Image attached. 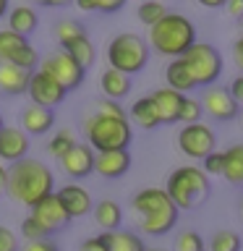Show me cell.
<instances>
[{
	"label": "cell",
	"instance_id": "b9f144b4",
	"mask_svg": "<svg viewBox=\"0 0 243 251\" xmlns=\"http://www.w3.org/2000/svg\"><path fill=\"white\" fill-rule=\"evenodd\" d=\"M227 92H230V97L238 102V107H241V105H243V74L233 78V81H230V89H227Z\"/></svg>",
	"mask_w": 243,
	"mask_h": 251
},
{
	"label": "cell",
	"instance_id": "d4e9b609",
	"mask_svg": "<svg viewBox=\"0 0 243 251\" xmlns=\"http://www.w3.org/2000/svg\"><path fill=\"white\" fill-rule=\"evenodd\" d=\"M222 178L233 186H243V144H233L222 152Z\"/></svg>",
	"mask_w": 243,
	"mask_h": 251
},
{
	"label": "cell",
	"instance_id": "7bdbcfd3",
	"mask_svg": "<svg viewBox=\"0 0 243 251\" xmlns=\"http://www.w3.org/2000/svg\"><path fill=\"white\" fill-rule=\"evenodd\" d=\"M233 60H235V66L241 68V74H243V37H238L233 42Z\"/></svg>",
	"mask_w": 243,
	"mask_h": 251
},
{
	"label": "cell",
	"instance_id": "52a82bcc",
	"mask_svg": "<svg viewBox=\"0 0 243 251\" xmlns=\"http://www.w3.org/2000/svg\"><path fill=\"white\" fill-rule=\"evenodd\" d=\"M183 66L188 68L196 86H215V81L222 76V55L217 52L215 45L209 42H196L188 47V52L183 55Z\"/></svg>",
	"mask_w": 243,
	"mask_h": 251
},
{
	"label": "cell",
	"instance_id": "83f0119b",
	"mask_svg": "<svg viewBox=\"0 0 243 251\" xmlns=\"http://www.w3.org/2000/svg\"><path fill=\"white\" fill-rule=\"evenodd\" d=\"M110 251H144V241L131 230H113V233H102Z\"/></svg>",
	"mask_w": 243,
	"mask_h": 251
},
{
	"label": "cell",
	"instance_id": "277c9868",
	"mask_svg": "<svg viewBox=\"0 0 243 251\" xmlns=\"http://www.w3.org/2000/svg\"><path fill=\"white\" fill-rule=\"evenodd\" d=\"M84 136L86 144L92 147V152L105 154V152H121V149H128L133 131L128 118H107L94 113L84 121Z\"/></svg>",
	"mask_w": 243,
	"mask_h": 251
},
{
	"label": "cell",
	"instance_id": "9a60e30c",
	"mask_svg": "<svg viewBox=\"0 0 243 251\" xmlns=\"http://www.w3.org/2000/svg\"><path fill=\"white\" fill-rule=\"evenodd\" d=\"M60 168L71 178H86L94 173V152L89 144H76L60 157Z\"/></svg>",
	"mask_w": 243,
	"mask_h": 251
},
{
	"label": "cell",
	"instance_id": "ac0fdd59",
	"mask_svg": "<svg viewBox=\"0 0 243 251\" xmlns=\"http://www.w3.org/2000/svg\"><path fill=\"white\" fill-rule=\"evenodd\" d=\"M21 131L26 136H42L55 126V110L39 107V105H26L21 110Z\"/></svg>",
	"mask_w": 243,
	"mask_h": 251
},
{
	"label": "cell",
	"instance_id": "d590c367",
	"mask_svg": "<svg viewBox=\"0 0 243 251\" xmlns=\"http://www.w3.org/2000/svg\"><path fill=\"white\" fill-rule=\"evenodd\" d=\"M21 235H24L26 241H42V238H50V233H47L45 227L39 225L31 215L21 220Z\"/></svg>",
	"mask_w": 243,
	"mask_h": 251
},
{
	"label": "cell",
	"instance_id": "ee69618b",
	"mask_svg": "<svg viewBox=\"0 0 243 251\" xmlns=\"http://www.w3.org/2000/svg\"><path fill=\"white\" fill-rule=\"evenodd\" d=\"M225 8L230 11V16H238V19H243V0H230V3H225Z\"/></svg>",
	"mask_w": 243,
	"mask_h": 251
},
{
	"label": "cell",
	"instance_id": "f546056e",
	"mask_svg": "<svg viewBox=\"0 0 243 251\" xmlns=\"http://www.w3.org/2000/svg\"><path fill=\"white\" fill-rule=\"evenodd\" d=\"M165 13H168V8H165V3H160V0H146V3H141L136 8V16L144 26H154Z\"/></svg>",
	"mask_w": 243,
	"mask_h": 251
},
{
	"label": "cell",
	"instance_id": "8992f818",
	"mask_svg": "<svg viewBox=\"0 0 243 251\" xmlns=\"http://www.w3.org/2000/svg\"><path fill=\"white\" fill-rule=\"evenodd\" d=\"M107 63L110 68L118 71V74L133 76L139 71H144V66L149 63V45L144 37L133 34V31H123V34H115L107 45Z\"/></svg>",
	"mask_w": 243,
	"mask_h": 251
},
{
	"label": "cell",
	"instance_id": "5bb4252c",
	"mask_svg": "<svg viewBox=\"0 0 243 251\" xmlns=\"http://www.w3.org/2000/svg\"><path fill=\"white\" fill-rule=\"evenodd\" d=\"M55 196H58L60 207L66 209V215H68L71 220H73V217H86V215L94 209V201H92L89 191H86V188H81V186H76V183L60 186L58 191H55Z\"/></svg>",
	"mask_w": 243,
	"mask_h": 251
},
{
	"label": "cell",
	"instance_id": "7a4b0ae2",
	"mask_svg": "<svg viewBox=\"0 0 243 251\" xmlns=\"http://www.w3.org/2000/svg\"><path fill=\"white\" fill-rule=\"evenodd\" d=\"M131 209L139 220V230L146 235H165L178 223V207L170 201L165 188H141L133 194Z\"/></svg>",
	"mask_w": 243,
	"mask_h": 251
},
{
	"label": "cell",
	"instance_id": "9c48e42d",
	"mask_svg": "<svg viewBox=\"0 0 243 251\" xmlns=\"http://www.w3.org/2000/svg\"><path fill=\"white\" fill-rule=\"evenodd\" d=\"M39 71L47 74L50 78H55V81H58L66 92L78 89L81 81H84V74H86V71L78 66V63L71 58L68 52H63V50L47 55L45 60H39Z\"/></svg>",
	"mask_w": 243,
	"mask_h": 251
},
{
	"label": "cell",
	"instance_id": "816d5d0a",
	"mask_svg": "<svg viewBox=\"0 0 243 251\" xmlns=\"http://www.w3.org/2000/svg\"><path fill=\"white\" fill-rule=\"evenodd\" d=\"M144 251H165V249H144Z\"/></svg>",
	"mask_w": 243,
	"mask_h": 251
},
{
	"label": "cell",
	"instance_id": "4316f807",
	"mask_svg": "<svg viewBox=\"0 0 243 251\" xmlns=\"http://www.w3.org/2000/svg\"><path fill=\"white\" fill-rule=\"evenodd\" d=\"M29 76L26 71L16 68V66H0V92L3 94H24L29 86Z\"/></svg>",
	"mask_w": 243,
	"mask_h": 251
},
{
	"label": "cell",
	"instance_id": "f1b7e54d",
	"mask_svg": "<svg viewBox=\"0 0 243 251\" xmlns=\"http://www.w3.org/2000/svg\"><path fill=\"white\" fill-rule=\"evenodd\" d=\"M241 246H243L241 235L233 230H217L209 238V251H241Z\"/></svg>",
	"mask_w": 243,
	"mask_h": 251
},
{
	"label": "cell",
	"instance_id": "7402d4cb",
	"mask_svg": "<svg viewBox=\"0 0 243 251\" xmlns=\"http://www.w3.org/2000/svg\"><path fill=\"white\" fill-rule=\"evenodd\" d=\"M165 81H168V89L183 94V97L191 89H196L194 78H191V74H188V68L183 66V60H180V58L168 63V68H165Z\"/></svg>",
	"mask_w": 243,
	"mask_h": 251
},
{
	"label": "cell",
	"instance_id": "4fadbf2b",
	"mask_svg": "<svg viewBox=\"0 0 243 251\" xmlns=\"http://www.w3.org/2000/svg\"><path fill=\"white\" fill-rule=\"evenodd\" d=\"M31 217H34L50 235L58 233V230H63V227L71 223V217L66 215V209L60 207V201H58V196H55V191L47 194L45 199H39L34 207H31Z\"/></svg>",
	"mask_w": 243,
	"mask_h": 251
},
{
	"label": "cell",
	"instance_id": "681fc988",
	"mask_svg": "<svg viewBox=\"0 0 243 251\" xmlns=\"http://www.w3.org/2000/svg\"><path fill=\"white\" fill-rule=\"evenodd\" d=\"M5 128V123H3V115H0V131H3Z\"/></svg>",
	"mask_w": 243,
	"mask_h": 251
},
{
	"label": "cell",
	"instance_id": "836d02e7",
	"mask_svg": "<svg viewBox=\"0 0 243 251\" xmlns=\"http://www.w3.org/2000/svg\"><path fill=\"white\" fill-rule=\"evenodd\" d=\"M172 251H207V246H204V238L196 230H183V233H178L175 243H172Z\"/></svg>",
	"mask_w": 243,
	"mask_h": 251
},
{
	"label": "cell",
	"instance_id": "bcb514c9",
	"mask_svg": "<svg viewBox=\"0 0 243 251\" xmlns=\"http://www.w3.org/2000/svg\"><path fill=\"white\" fill-rule=\"evenodd\" d=\"M199 3L207 8H225V0H199Z\"/></svg>",
	"mask_w": 243,
	"mask_h": 251
},
{
	"label": "cell",
	"instance_id": "8d00e7d4",
	"mask_svg": "<svg viewBox=\"0 0 243 251\" xmlns=\"http://www.w3.org/2000/svg\"><path fill=\"white\" fill-rule=\"evenodd\" d=\"M204 165H201V170L207 173V176H222V152H212V154H207L201 160Z\"/></svg>",
	"mask_w": 243,
	"mask_h": 251
},
{
	"label": "cell",
	"instance_id": "74e56055",
	"mask_svg": "<svg viewBox=\"0 0 243 251\" xmlns=\"http://www.w3.org/2000/svg\"><path fill=\"white\" fill-rule=\"evenodd\" d=\"M97 113L99 115H107V118H125V110L118 105V102H113V100L97 102Z\"/></svg>",
	"mask_w": 243,
	"mask_h": 251
},
{
	"label": "cell",
	"instance_id": "4dcf8cb0",
	"mask_svg": "<svg viewBox=\"0 0 243 251\" xmlns=\"http://www.w3.org/2000/svg\"><path fill=\"white\" fill-rule=\"evenodd\" d=\"M76 144V139H73V133H71L68 128H60L58 133H55V136L47 141V154L50 157H55V160H60L63 154L68 152L71 147Z\"/></svg>",
	"mask_w": 243,
	"mask_h": 251
},
{
	"label": "cell",
	"instance_id": "1f68e13d",
	"mask_svg": "<svg viewBox=\"0 0 243 251\" xmlns=\"http://www.w3.org/2000/svg\"><path fill=\"white\" fill-rule=\"evenodd\" d=\"M81 34H86V29H84L81 21L66 19V21H58V24H55V39L60 42V47L66 45V42H71V39L81 37Z\"/></svg>",
	"mask_w": 243,
	"mask_h": 251
},
{
	"label": "cell",
	"instance_id": "5b68a950",
	"mask_svg": "<svg viewBox=\"0 0 243 251\" xmlns=\"http://www.w3.org/2000/svg\"><path fill=\"white\" fill-rule=\"evenodd\" d=\"M165 194L170 196V201L180 209H194L204 204L212 194L209 186V176L201 168H175L168 176V186H165Z\"/></svg>",
	"mask_w": 243,
	"mask_h": 251
},
{
	"label": "cell",
	"instance_id": "484cf974",
	"mask_svg": "<svg viewBox=\"0 0 243 251\" xmlns=\"http://www.w3.org/2000/svg\"><path fill=\"white\" fill-rule=\"evenodd\" d=\"M60 50L68 52L71 58H73L84 71L89 68V66H94V60H97V50H94L92 39L86 37V34H81V37H76V39H71V42H66V45L60 47Z\"/></svg>",
	"mask_w": 243,
	"mask_h": 251
},
{
	"label": "cell",
	"instance_id": "2e32d148",
	"mask_svg": "<svg viewBox=\"0 0 243 251\" xmlns=\"http://www.w3.org/2000/svg\"><path fill=\"white\" fill-rule=\"evenodd\" d=\"M24 157H29V136L16 126H5L0 131V162L16 165Z\"/></svg>",
	"mask_w": 243,
	"mask_h": 251
},
{
	"label": "cell",
	"instance_id": "30bf717a",
	"mask_svg": "<svg viewBox=\"0 0 243 251\" xmlns=\"http://www.w3.org/2000/svg\"><path fill=\"white\" fill-rule=\"evenodd\" d=\"M215 147H217L215 131L204 123H191L178 131V149L188 160H204L207 154L215 152Z\"/></svg>",
	"mask_w": 243,
	"mask_h": 251
},
{
	"label": "cell",
	"instance_id": "7dc6e473",
	"mask_svg": "<svg viewBox=\"0 0 243 251\" xmlns=\"http://www.w3.org/2000/svg\"><path fill=\"white\" fill-rule=\"evenodd\" d=\"M42 5H66V0H42Z\"/></svg>",
	"mask_w": 243,
	"mask_h": 251
},
{
	"label": "cell",
	"instance_id": "603a6c76",
	"mask_svg": "<svg viewBox=\"0 0 243 251\" xmlns=\"http://www.w3.org/2000/svg\"><path fill=\"white\" fill-rule=\"evenodd\" d=\"M125 118H131V121L136 123L139 128H144V131H154L157 126H160V118H157L152 97H139L131 105V110H128V115H125Z\"/></svg>",
	"mask_w": 243,
	"mask_h": 251
},
{
	"label": "cell",
	"instance_id": "ffe728a7",
	"mask_svg": "<svg viewBox=\"0 0 243 251\" xmlns=\"http://www.w3.org/2000/svg\"><path fill=\"white\" fill-rule=\"evenodd\" d=\"M99 86H102L105 100L121 102L123 97H128V92H131V78L125 74H118V71H113V68H105L102 76H99Z\"/></svg>",
	"mask_w": 243,
	"mask_h": 251
},
{
	"label": "cell",
	"instance_id": "6da1fadb",
	"mask_svg": "<svg viewBox=\"0 0 243 251\" xmlns=\"http://www.w3.org/2000/svg\"><path fill=\"white\" fill-rule=\"evenodd\" d=\"M55 188V176L42 160L37 157H24L16 165L8 168V188L5 194L13 201L24 204V207H34L39 199L52 194Z\"/></svg>",
	"mask_w": 243,
	"mask_h": 251
},
{
	"label": "cell",
	"instance_id": "7c38bea8",
	"mask_svg": "<svg viewBox=\"0 0 243 251\" xmlns=\"http://www.w3.org/2000/svg\"><path fill=\"white\" fill-rule=\"evenodd\" d=\"M26 94L31 97V105H39V107H47L52 110L55 105H60L63 100H66V89L55 81V78H50L47 74H42V71H34V74L29 76V86H26Z\"/></svg>",
	"mask_w": 243,
	"mask_h": 251
},
{
	"label": "cell",
	"instance_id": "ab89813d",
	"mask_svg": "<svg viewBox=\"0 0 243 251\" xmlns=\"http://www.w3.org/2000/svg\"><path fill=\"white\" fill-rule=\"evenodd\" d=\"M19 251H60L58 243L50 241V238H42V241H26V246L19 249Z\"/></svg>",
	"mask_w": 243,
	"mask_h": 251
},
{
	"label": "cell",
	"instance_id": "e0dca14e",
	"mask_svg": "<svg viewBox=\"0 0 243 251\" xmlns=\"http://www.w3.org/2000/svg\"><path fill=\"white\" fill-rule=\"evenodd\" d=\"M128 170H131V154H128V149L94 154V173L102 176V178L115 180V178H123Z\"/></svg>",
	"mask_w": 243,
	"mask_h": 251
},
{
	"label": "cell",
	"instance_id": "f35d334b",
	"mask_svg": "<svg viewBox=\"0 0 243 251\" xmlns=\"http://www.w3.org/2000/svg\"><path fill=\"white\" fill-rule=\"evenodd\" d=\"M19 238L13 230H8L5 225H0V251H19Z\"/></svg>",
	"mask_w": 243,
	"mask_h": 251
},
{
	"label": "cell",
	"instance_id": "8fae6325",
	"mask_svg": "<svg viewBox=\"0 0 243 251\" xmlns=\"http://www.w3.org/2000/svg\"><path fill=\"white\" fill-rule=\"evenodd\" d=\"M199 105L212 121H219V123H227V121H233L235 115H241L238 102L230 97V92H227L225 86H217V84L207 86V89L201 92Z\"/></svg>",
	"mask_w": 243,
	"mask_h": 251
},
{
	"label": "cell",
	"instance_id": "d6a6232c",
	"mask_svg": "<svg viewBox=\"0 0 243 251\" xmlns=\"http://www.w3.org/2000/svg\"><path fill=\"white\" fill-rule=\"evenodd\" d=\"M201 115H204V110L199 105V100H194V97H183V102H180V113H178V121L180 123H186V126H191V123H201Z\"/></svg>",
	"mask_w": 243,
	"mask_h": 251
},
{
	"label": "cell",
	"instance_id": "f907efd6",
	"mask_svg": "<svg viewBox=\"0 0 243 251\" xmlns=\"http://www.w3.org/2000/svg\"><path fill=\"white\" fill-rule=\"evenodd\" d=\"M241 220H243V196H241Z\"/></svg>",
	"mask_w": 243,
	"mask_h": 251
},
{
	"label": "cell",
	"instance_id": "cb8c5ba5",
	"mask_svg": "<svg viewBox=\"0 0 243 251\" xmlns=\"http://www.w3.org/2000/svg\"><path fill=\"white\" fill-rule=\"evenodd\" d=\"M37 11L34 8H29V5H16L8 11V29L16 31V34H21V37H29L31 31L37 29Z\"/></svg>",
	"mask_w": 243,
	"mask_h": 251
},
{
	"label": "cell",
	"instance_id": "c3c4849f",
	"mask_svg": "<svg viewBox=\"0 0 243 251\" xmlns=\"http://www.w3.org/2000/svg\"><path fill=\"white\" fill-rule=\"evenodd\" d=\"M5 13H8V3H5V0H0V19H3Z\"/></svg>",
	"mask_w": 243,
	"mask_h": 251
},
{
	"label": "cell",
	"instance_id": "db71d44e",
	"mask_svg": "<svg viewBox=\"0 0 243 251\" xmlns=\"http://www.w3.org/2000/svg\"><path fill=\"white\" fill-rule=\"evenodd\" d=\"M241 121H243V110H241Z\"/></svg>",
	"mask_w": 243,
	"mask_h": 251
},
{
	"label": "cell",
	"instance_id": "f6af8a7d",
	"mask_svg": "<svg viewBox=\"0 0 243 251\" xmlns=\"http://www.w3.org/2000/svg\"><path fill=\"white\" fill-rule=\"evenodd\" d=\"M5 188H8V168L0 162V194H5Z\"/></svg>",
	"mask_w": 243,
	"mask_h": 251
},
{
	"label": "cell",
	"instance_id": "e575fe53",
	"mask_svg": "<svg viewBox=\"0 0 243 251\" xmlns=\"http://www.w3.org/2000/svg\"><path fill=\"white\" fill-rule=\"evenodd\" d=\"M125 5V0H78L81 11H97V13H115Z\"/></svg>",
	"mask_w": 243,
	"mask_h": 251
},
{
	"label": "cell",
	"instance_id": "ba28073f",
	"mask_svg": "<svg viewBox=\"0 0 243 251\" xmlns=\"http://www.w3.org/2000/svg\"><path fill=\"white\" fill-rule=\"evenodd\" d=\"M0 66H16L26 74H34L39 66V55L26 37L11 29H0Z\"/></svg>",
	"mask_w": 243,
	"mask_h": 251
},
{
	"label": "cell",
	"instance_id": "d6986e66",
	"mask_svg": "<svg viewBox=\"0 0 243 251\" xmlns=\"http://www.w3.org/2000/svg\"><path fill=\"white\" fill-rule=\"evenodd\" d=\"M154 102V110H157V118H160V126L162 123H178V113H180V102H183V94L168 89V86H162V89H157L149 94Z\"/></svg>",
	"mask_w": 243,
	"mask_h": 251
},
{
	"label": "cell",
	"instance_id": "f5cc1de1",
	"mask_svg": "<svg viewBox=\"0 0 243 251\" xmlns=\"http://www.w3.org/2000/svg\"><path fill=\"white\" fill-rule=\"evenodd\" d=\"M241 31H243V19H241ZM241 37H243V34H241Z\"/></svg>",
	"mask_w": 243,
	"mask_h": 251
},
{
	"label": "cell",
	"instance_id": "44dd1931",
	"mask_svg": "<svg viewBox=\"0 0 243 251\" xmlns=\"http://www.w3.org/2000/svg\"><path fill=\"white\" fill-rule=\"evenodd\" d=\"M94 220H97V225L102 227L105 233H113L121 227L123 223V209H121V204L113 201V199H102L94 204Z\"/></svg>",
	"mask_w": 243,
	"mask_h": 251
},
{
	"label": "cell",
	"instance_id": "3957f363",
	"mask_svg": "<svg viewBox=\"0 0 243 251\" xmlns=\"http://www.w3.org/2000/svg\"><path fill=\"white\" fill-rule=\"evenodd\" d=\"M149 45L160 55L168 58H183L188 47L196 45V29L183 13L168 11L154 26H149Z\"/></svg>",
	"mask_w": 243,
	"mask_h": 251
},
{
	"label": "cell",
	"instance_id": "60d3db41",
	"mask_svg": "<svg viewBox=\"0 0 243 251\" xmlns=\"http://www.w3.org/2000/svg\"><path fill=\"white\" fill-rule=\"evenodd\" d=\"M78 251H110V249H107V243H105V238H102V233H99V235L86 238L81 246H78Z\"/></svg>",
	"mask_w": 243,
	"mask_h": 251
}]
</instances>
